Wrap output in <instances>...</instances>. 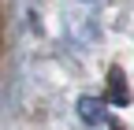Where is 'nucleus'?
Here are the masks:
<instances>
[{
  "label": "nucleus",
  "instance_id": "obj_2",
  "mask_svg": "<svg viewBox=\"0 0 134 130\" xmlns=\"http://www.w3.org/2000/svg\"><path fill=\"white\" fill-rule=\"evenodd\" d=\"M108 101H112L115 108H127V104H130V89H127V82H123V71H119V67H112V74H108Z\"/></svg>",
  "mask_w": 134,
  "mask_h": 130
},
{
  "label": "nucleus",
  "instance_id": "obj_1",
  "mask_svg": "<svg viewBox=\"0 0 134 130\" xmlns=\"http://www.w3.org/2000/svg\"><path fill=\"white\" fill-rule=\"evenodd\" d=\"M108 97H93V93H86V97H78V119L82 123H90V126H97V123H108Z\"/></svg>",
  "mask_w": 134,
  "mask_h": 130
}]
</instances>
